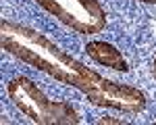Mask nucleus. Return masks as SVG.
<instances>
[{
  "instance_id": "nucleus-2",
  "label": "nucleus",
  "mask_w": 156,
  "mask_h": 125,
  "mask_svg": "<svg viewBox=\"0 0 156 125\" xmlns=\"http://www.w3.org/2000/svg\"><path fill=\"white\" fill-rule=\"evenodd\" d=\"M6 94L11 102L17 106V111L23 112L25 117H29V121L40 125H77L79 112L75 111V106L65 102V100H52L48 98L36 81H31L29 77H12L6 84Z\"/></svg>"
},
{
  "instance_id": "nucleus-8",
  "label": "nucleus",
  "mask_w": 156,
  "mask_h": 125,
  "mask_svg": "<svg viewBox=\"0 0 156 125\" xmlns=\"http://www.w3.org/2000/svg\"><path fill=\"white\" fill-rule=\"evenodd\" d=\"M154 75H156V56H154Z\"/></svg>"
},
{
  "instance_id": "nucleus-1",
  "label": "nucleus",
  "mask_w": 156,
  "mask_h": 125,
  "mask_svg": "<svg viewBox=\"0 0 156 125\" xmlns=\"http://www.w3.org/2000/svg\"><path fill=\"white\" fill-rule=\"evenodd\" d=\"M0 44H2V50H6L21 62L34 67L37 71H44L56 81L71 86L79 92H85V88L90 86L92 77L96 73L94 69L85 67L75 56L60 50L44 34L27 25L2 19L0 21Z\"/></svg>"
},
{
  "instance_id": "nucleus-6",
  "label": "nucleus",
  "mask_w": 156,
  "mask_h": 125,
  "mask_svg": "<svg viewBox=\"0 0 156 125\" xmlns=\"http://www.w3.org/2000/svg\"><path fill=\"white\" fill-rule=\"evenodd\" d=\"M123 125V119H112V117H104V119H98V125Z\"/></svg>"
},
{
  "instance_id": "nucleus-7",
  "label": "nucleus",
  "mask_w": 156,
  "mask_h": 125,
  "mask_svg": "<svg viewBox=\"0 0 156 125\" xmlns=\"http://www.w3.org/2000/svg\"><path fill=\"white\" fill-rule=\"evenodd\" d=\"M137 2H144V4H156V0H137Z\"/></svg>"
},
{
  "instance_id": "nucleus-4",
  "label": "nucleus",
  "mask_w": 156,
  "mask_h": 125,
  "mask_svg": "<svg viewBox=\"0 0 156 125\" xmlns=\"http://www.w3.org/2000/svg\"><path fill=\"white\" fill-rule=\"evenodd\" d=\"M87 100L102 109H115L121 112H140L146 109V94L135 86L117 84L102 75L94 73L90 86L83 92Z\"/></svg>"
},
{
  "instance_id": "nucleus-5",
  "label": "nucleus",
  "mask_w": 156,
  "mask_h": 125,
  "mask_svg": "<svg viewBox=\"0 0 156 125\" xmlns=\"http://www.w3.org/2000/svg\"><path fill=\"white\" fill-rule=\"evenodd\" d=\"M85 52H87L98 65H102V67H108V69L119 71V73H127V71H129V62L123 56V52H121L117 46L108 44V42H98V40L87 42V44H85Z\"/></svg>"
},
{
  "instance_id": "nucleus-3",
  "label": "nucleus",
  "mask_w": 156,
  "mask_h": 125,
  "mask_svg": "<svg viewBox=\"0 0 156 125\" xmlns=\"http://www.w3.org/2000/svg\"><path fill=\"white\" fill-rule=\"evenodd\" d=\"M40 9L77 34H100L106 27V11L98 0H34Z\"/></svg>"
}]
</instances>
